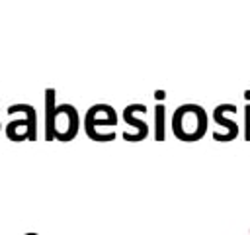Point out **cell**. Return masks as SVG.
I'll return each mask as SVG.
<instances>
[{
	"instance_id": "7a4b0ae2",
	"label": "cell",
	"mask_w": 250,
	"mask_h": 235,
	"mask_svg": "<svg viewBox=\"0 0 250 235\" xmlns=\"http://www.w3.org/2000/svg\"><path fill=\"white\" fill-rule=\"evenodd\" d=\"M207 112L199 104H182L172 116V131L182 141H197L207 131Z\"/></svg>"
},
{
	"instance_id": "5b68a950",
	"label": "cell",
	"mask_w": 250,
	"mask_h": 235,
	"mask_svg": "<svg viewBox=\"0 0 250 235\" xmlns=\"http://www.w3.org/2000/svg\"><path fill=\"white\" fill-rule=\"evenodd\" d=\"M141 112H146V108H145L143 104H131V106H127L125 112H123L125 121L133 127V131L123 133V137H125L127 141H141V139L148 133V125H146L143 119L137 118V114H141Z\"/></svg>"
},
{
	"instance_id": "6da1fadb",
	"label": "cell",
	"mask_w": 250,
	"mask_h": 235,
	"mask_svg": "<svg viewBox=\"0 0 250 235\" xmlns=\"http://www.w3.org/2000/svg\"><path fill=\"white\" fill-rule=\"evenodd\" d=\"M45 137L59 139V141H70L76 137L80 127V118L74 106L70 104H55V90H47L45 96Z\"/></svg>"
},
{
	"instance_id": "3957f363",
	"label": "cell",
	"mask_w": 250,
	"mask_h": 235,
	"mask_svg": "<svg viewBox=\"0 0 250 235\" xmlns=\"http://www.w3.org/2000/svg\"><path fill=\"white\" fill-rule=\"evenodd\" d=\"M117 114L109 104H94L84 116V129L94 141L115 139Z\"/></svg>"
},
{
	"instance_id": "8992f818",
	"label": "cell",
	"mask_w": 250,
	"mask_h": 235,
	"mask_svg": "<svg viewBox=\"0 0 250 235\" xmlns=\"http://www.w3.org/2000/svg\"><path fill=\"white\" fill-rule=\"evenodd\" d=\"M162 116H164V108L158 106V108H156V121H158V127H156V139H158V141L164 137V131H162Z\"/></svg>"
},
{
	"instance_id": "277c9868",
	"label": "cell",
	"mask_w": 250,
	"mask_h": 235,
	"mask_svg": "<svg viewBox=\"0 0 250 235\" xmlns=\"http://www.w3.org/2000/svg\"><path fill=\"white\" fill-rule=\"evenodd\" d=\"M14 114H21L23 118L8 123V127H6L8 137L12 141H23V139L33 141L35 135H37V129H35V119H37L35 110L29 104H14V106L8 108V116H14Z\"/></svg>"
}]
</instances>
